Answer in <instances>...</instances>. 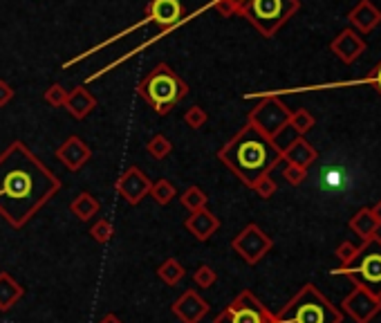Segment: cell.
Returning a JSON list of instances; mask_svg holds the SVG:
<instances>
[{"mask_svg": "<svg viewBox=\"0 0 381 323\" xmlns=\"http://www.w3.org/2000/svg\"><path fill=\"white\" fill-rule=\"evenodd\" d=\"M59 189V180L23 141L0 155V213L14 227H23Z\"/></svg>", "mask_w": 381, "mask_h": 323, "instance_id": "cell-1", "label": "cell"}, {"mask_svg": "<svg viewBox=\"0 0 381 323\" xmlns=\"http://www.w3.org/2000/svg\"><path fill=\"white\" fill-rule=\"evenodd\" d=\"M218 157H220V162H224V166L229 171H233L247 186L254 189V184L265 175H269V171L283 159V153L276 141L265 137L251 123H247L229 144H224Z\"/></svg>", "mask_w": 381, "mask_h": 323, "instance_id": "cell-2", "label": "cell"}, {"mask_svg": "<svg viewBox=\"0 0 381 323\" xmlns=\"http://www.w3.org/2000/svg\"><path fill=\"white\" fill-rule=\"evenodd\" d=\"M278 323H343V312L314 285H303L301 292L285 306Z\"/></svg>", "mask_w": 381, "mask_h": 323, "instance_id": "cell-3", "label": "cell"}, {"mask_svg": "<svg viewBox=\"0 0 381 323\" xmlns=\"http://www.w3.org/2000/svg\"><path fill=\"white\" fill-rule=\"evenodd\" d=\"M332 274L350 279L355 288L381 299V236L375 234L368 241H361L355 259L348 265H341L339 270H332Z\"/></svg>", "mask_w": 381, "mask_h": 323, "instance_id": "cell-4", "label": "cell"}, {"mask_svg": "<svg viewBox=\"0 0 381 323\" xmlns=\"http://www.w3.org/2000/svg\"><path fill=\"white\" fill-rule=\"evenodd\" d=\"M188 92V85L168 68L166 63H159L155 70L148 72V77L139 83V94L144 97L157 115H166L173 110Z\"/></svg>", "mask_w": 381, "mask_h": 323, "instance_id": "cell-5", "label": "cell"}, {"mask_svg": "<svg viewBox=\"0 0 381 323\" xmlns=\"http://www.w3.org/2000/svg\"><path fill=\"white\" fill-rule=\"evenodd\" d=\"M301 9V0H249L240 16L247 18L260 36L272 39Z\"/></svg>", "mask_w": 381, "mask_h": 323, "instance_id": "cell-6", "label": "cell"}, {"mask_svg": "<svg viewBox=\"0 0 381 323\" xmlns=\"http://www.w3.org/2000/svg\"><path fill=\"white\" fill-rule=\"evenodd\" d=\"M290 117L292 112L285 103L274 97V94H267L263 97V101L249 112V121L256 130H260L265 137H269L272 141L278 139V135L290 126Z\"/></svg>", "mask_w": 381, "mask_h": 323, "instance_id": "cell-7", "label": "cell"}, {"mask_svg": "<svg viewBox=\"0 0 381 323\" xmlns=\"http://www.w3.org/2000/svg\"><path fill=\"white\" fill-rule=\"evenodd\" d=\"M215 323H278L251 292H242L231 306H229Z\"/></svg>", "mask_w": 381, "mask_h": 323, "instance_id": "cell-8", "label": "cell"}, {"mask_svg": "<svg viewBox=\"0 0 381 323\" xmlns=\"http://www.w3.org/2000/svg\"><path fill=\"white\" fill-rule=\"evenodd\" d=\"M339 310L355 323H370L381 312V299L373 297V294L361 288H352V292L341 301Z\"/></svg>", "mask_w": 381, "mask_h": 323, "instance_id": "cell-9", "label": "cell"}, {"mask_svg": "<svg viewBox=\"0 0 381 323\" xmlns=\"http://www.w3.org/2000/svg\"><path fill=\"white\" fill-rule=\"evenodd\" d=\"M184 7L179 0H150L146 7L144 23H157L161 30H173L177 23L184 21Z\"/></svg>", "mask_w": 381, "mask_h": 323, "instance_id": "cell-10", "label": "cell"}, {"mask_svg": "<svg viewBox=\"0 0 381 323\" xmlns=\"http://www.w3.org/2000/svg\"><path fill=\"white\" fill-rule=\"evenodd\" d=\"M233 247H238V250H240V254H242L249 263H256V261H260L267 252H269L272 241L267 238V236L260 232V227L249 225V227H247V229L240 234V238L233 241Z\"/></svg>", "mask_w": 381, "mask_h": 323, "instance_id": "cell-11", "label": "cell"}, {"mask_svg": "<svg viewBox=\"0 0 381 323\" xmlns=\"http://www.w3.org/2000/svg\"><path fill=\"white\" fill-rule=\"evenodd\" d=\"M330 50H332V54L337 56V59H341L343 63L350 65L366 52V41L361 39L359 32L348 27V30H343L335 36V41L330 43Z\"/></svg>", "mask_w": 381, "mask_h": 323, "instance_id": "cell-12", "label": "cell"}, {"mask_svg": "<svg viewBox=\"0 0 381 323\" xmlns=\"http://www.w3.org/2000/svg\"><path fill=\"white\" fill-rule=\"evenodd\" d=\"M281 153H283V159L287 162V164H294V166L305 168V171H308L314 162L319 159V150L301 135L296 139H292L285 148H281Z\"/></svg>", "mask_w": 381, "mask_h": 323, "instance_id": "cell-13", "label": "cell"}, {"mask_svg": "<svg viewBox=\"0 0 381 323\" xmlns=\"http://www.w3.org/2000/svg\"><path fill=\"white\" fill-rule=\"evenodd\" d=\"M348 21L355 27V32L370 34L381 25V12L370 0H359L357 7H352V12L348 14Z\"/></svg>", "mask_w": 381, "mask_h": 323, "instance_id": "cell-14", "label": "cell"}, {"mask_svg": "<svg viewBox=\"0 0 381 323\" xmlns=\"http://www.w3.org/2000/svg\"><path fill=\"white\" fill-rule=\"evenodd\" d=\"M117 186H119V193L132 204L139 202L141 195H144L146 191H150L148 180L141 175L137 168H128V173H123V177L119 180Z\"/></svg>", "mask_w": 381, "mask_h": 323, "instance_id": "cell-15", "label": "cell"}, {"mask_svg": "<svg viewBox=\"0 0 381 323\" xmlns=\"http://www.w3.org/2000/svg\"><path fill=\"white\" fill-rule=\"evenodd\" d=\"M90 157V148L83 144V141L79 137H70L65 144L59 148V159L63 162L65 166H68L70 171H79L85 159Z\"/></svg>", "mask_w": 381, "mask_h": 323, "instance_id": "cell-16", "label": "cell"}, {"mask_svg": "<svg viewBox=\"0 0 381 323\" xmlns=\"http://www.w3.org/2000/svg\"><path fill=\"white\" fill-rule=\"evenodd\" d=\"M348 227L352 229V234L359 236L361 241H368L370 236H375V234L379 232V225H377V220H375L373 211H370V207L359 209V211L350 218Z\"/></svg>", "mask_w": 381, "mask_h": 323, "instance_id": "cell-17", "label": "cell"}, {"mask_svg": "<svg viewBox=\"0 0 381 323\" xmlns=\"http://www.w3.org/2000/svg\"><path fill=\"white\" fill-rule=\"evenodd\" d=\"M94 106H97V101H94V97L83 88V85L74 88V92H70L68 99H65V108H68L70 115H74L76 119H83Z\"/></svg>", "mask_w": 381, "mask_h": 323, "instance_id": "cell-18", "label": "cell"}, {"mask_svg": "<svg viewBox=\"0 0 381 323\" xmlns=\"http://www.w3.org/2000/svg\"><path fill=\"white\" fill-rule=\"evenodd\" d=\"M290 126L296 130V135H305V132H310L314 128V117H312V112L308 110H296V112H292V117H290Z\"/></svg>", "mask_w": 381, "mask_h": 323, "instance_id": "cell-19", "label": "cell"}, {"mask_svg": "<svg viewBox=\"0 0 381 323\" xmlns=\"http://www.w3.org/2000/svg\"><path fill=\"white\" fill-rule=\"evenodd\" d=\"M97 209H99L97 200H94V198L88 195V193H81L79 200L72 204V211L79 213V218H90V213H94Z\"/></svg>", "mask_w": 381, "mask_h": 323, "instance_id": "cell-20", "label": "cell"}, {"mask_svg": "<svg viewBox=\"0 0 381 323\" xmlns=\"http://www.w3.org/2000/svg\"><path fill=\"white\" fill-rule=\"evenodd\" d=\"M283 177L287 180L292 186H299V184L305 182V180H308V171L294 166V164H287V166H285V171H283Z\"/></svg>", "mask_w": 381, "mask_h": 323, "instance_id": "cell-21", "label": "cell"}, {"mask_svg": "<svg viewBox=\"0 0 381 323\" xmlns=\"http://www.w3.org/2000/svg\"><path fill=\"white\" fill-rule=\"evenodd\" d=\"M357 252H359V245H355L352 241H343V243H339V247H337V256H339L341 265H348V263L357 256Z\"/></svg>", "mask_w": 381, "mask_h": 323, "instance_id": "cell-22", "label": "cell"}, {"mask_svg": "<svg viewBox=\"0 0 381 323\" xmlns=\"http://www.w3.org/2000/svg\"><path fill=\"white\" fill-rule=\"evenodd\" d=\"M148 150H150V155H155V157H164V155H168V153H170V141H168L164 135H157V137H152V139H150Z\"/></svg>", "mask_w": 381, "mask_h": 323, "instance_id": "cell-23", "label": "cell"}, {"mask_svg": "<svg viewBox=\"0 0 381 323\" xmlns=\"http://www.w3.org/2000/svg\"><path fill=\"white\" fill-rule=\"evenodd\" d=\"M254 189L260 198H265V200H269V198L276 193V184H274V180L269 175H265L263 180H258V182L254 184Z\"/></svg>", "mask_w": 381, "mask_h": 323, "instance_id": "cell-24", "label": "cell"}, {"mask_svg": "<svg viewBox=\"0 0 381 323\" xmlns=\"http://www.w3.org/2000/svg\"><path fill=\"white\" fill-rule=\"evenodd\" d=\"M186 123L190 128H200V126H204V121H206V112L200 108V106H193L188 112H186Z\"/></svg>", "mask_w": 381, "mask_h": 323, "instance_id": "cell-25", "label": "cell"}, {"mask_svg": "<svg viewBox=\"0 0 381 323\" xmlns=\"http://www.w3.org/2000/svg\"><path fill=\"white\" fill-rule=\"evenodd\" d=\"M209 7L218 9V14H222L224 18L238 16V7L231 3V0H213V3H209Z\"/></svg>", "mask_w": 381, "mask_h": 323, "instance_id": "cell-26", "label": "cell"}, {"mask_svg": "<svg viewBox=\"0 0 381 323\" xmlns=\"http://www.w3.org/2000/svg\"><path fill=\"white\" fill-rule=\"evenodd\" d=\"M47 103H52V106H65V99H68V92H65L61 85H52L50 90L45 94Z\"/></svg>", "mask_w": 381, "mask_h": 323, "instance_id": "cell-27", "label": "cell"}, {"mask_svg": "<svg viewBox=\"0 0 381 323\" xmlns=\"http://www.w3.org/2000/svg\"><path fill=\"white\" fill-rule=\"evenodd\" d=\"M357 83H368V85H373V88L381 94V61L375 65L373 70H370V74H366V77L359 79Z\"/></svg>", "mask_w": 381, "mask_h": 323, "instance_id": "cell-28", "label": "cell"}, {"mask_svg": "<svg viewBox=\"0 0 381 323\" xmlns=\"http://www.w3.org/2000/svg\"><path fill=\"white\" fill-rule=\"evenodd\" d=\"M184 204L190 207V209H197L204 204V193L200 191V189H188L186 195H184Z\"/></svg>", "mask_w": 381, "mask_h": 323, "instance_id": "cell-29", "label": "cell"}, {"mask_svg": "<svg viewBox=\"0 0 381 323\" xmlns=\"http://www.w3.org/2000/svg\"><path fill=\"white\" fill-rule=\"evenodd\" d=\"M152 193H155L157 202L166 204V202L170 200V195H173V186H170L168 182H159V184H157L155 189H152Z\"/></svg>", "mask_w": 381, "mask_h": 323, "instance_id": "cell-30", "label": "cell"}, {"mask_svg": "<svg viewBox=\"0 0 381 323\" xmlns=\"http://www.w3.org/2000/svg\"><path fill=\"white\" fill-rule=\"evenodd\" d=\"M14 97V90L9 88V83L0 81V106H5V103H9Z\"/></svg>", "mask_w": 381, "mask_h": 323, "instance_id": "cell-31", "label": "cell"}, {"mask_svg": "<svg viewBox=\"0 0 381 323\" xmlns=\"http://www.w3.org/2000/svg\"><path fill=\"white\" fill-rule=\"evenodd\" d=\"M370 211H373V216H375V220H377V225L381 227V200L379 202H375V207L370 209Z\"/></svg>", "mask_w": 381, "mask_h": 323, "instance_id": "cell-32", "label": "cell"}, {"mask_svg": "<svg viewBox=\"0 0 381 323\" xmlns=\"http://www.w3.org/2000/svg\"><path fill=\"white\" fill-rule=\"evenodd\" d=\"M231 3L238 7V16H240V12H242V7L247 5V3H249V0H231Z\"/></svg>", "mask_w": 381, "mask_h": 323, "instance_id": "cell-33", "label": "cell"}]
</instances>
